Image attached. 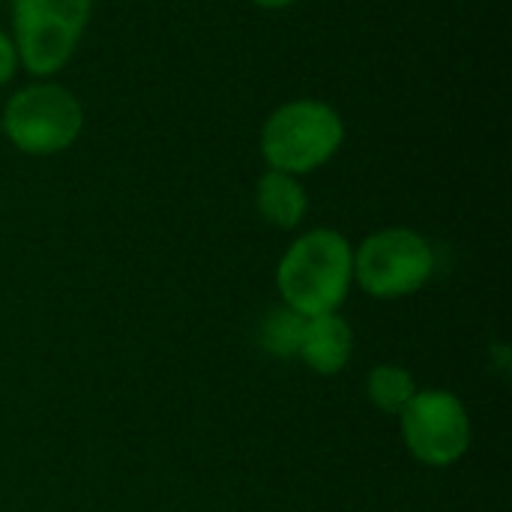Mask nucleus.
I'll return each mask as SVG.
<instances>
[{
	"label": "nucleus",
	"mask_w": 512,
	"mask_h": 512,
	"mask_svg": "<svg viewBox=\"0 0 512 512\" xmlns=\"http://www.w3.org/2000/svg\"><path fill=\"white\" fill-rule=\"evenodd\" d=\"M354 285V246L336 228L300 234L276 267L282 306L303 318L339 312Z\"/></svg>",
	"instance_id": "1"
},
{
	"label": "nucleus",
	"mask_w": 512,
	"mask_h": 512,
	"mask_svg": "<svg viewBox=\"0 0 512 512\" xmlns=\"http://www.w3.org/2000/svg\"><path fill=\"white\" fill-rule=\"evenodd\" d=\"M258 144L267 168L303 177L324 168L342 150L345 120L330 102L312 96L291 99L267 114Z\"/></svg>",
	"instance_id": "2"
},
{
	"label": "nucleus",
	"mask_w": 512,
	"mask_h": 512,
	"mask_svg": "<svg viewBox=\"0 0 512 512\" xmlns=\"http://www.w3.org/2000/svg\"><path fill=\"white\" fill-rule=\"evenodd\" d=\"M81 129V99L51 78L18 87L0 114L3 138L24 156H57L81 138Z\"/></svg>",
	"instance_id": "3"
},
{
	"label": "nucleus",
	"mask_w": 512,
	"mask_h": 512,
	"mask_svg": "<svg viewBox=\"0 0 512 512\" xmlns=\"http://www.w3.org/2000/svg\"><path fill=\"white\" fill-rule=\"evenodd\" d=\"M18 66L33 78L57 75L78 51L93 0H9Z\"/></svg>",
	"instance_id": "4"
},
{
	"label": "nucleus",
	"mask_w": 512,
	"mask_h": 512,
	"mask_svg": "<svg viewBox=\"0 0 512 512\" xmlns=\"http://www.w3.org/2000/svg\"><path fill=\"white\" fill-rule=\"evenodd\" d=\"M435 246L414 228H381L354 249V282L375 300H402L435 276Z\"/></svg>",
	"instance_id": "5"
},
{
	"label": "nucleus",
	"mask_w": 512,
	"mask_h": 512,
	"mask_svg": "<svg viewBox=\"0 0 512 512\" xmlns=\"http://www.w3.org/2000/svg\"><path fill=\"white\" fill-rule=\"evenodd\" d=\"M408 453L426 468H450L471 447V417L450 390H417L399 414Z\"/></svg>",
	"instance_id": "6"
},
{
	"label": "nucleus",
	"mask_w": 512,
	"mask_h": 512,
	"mask_svg": "<svg viewBox=\"0 0 512 512\" xmlns=\"http://www.w3.org/2000/svg\"><path fill=\"white\" fill-rule=\"evenodd\" d=\"M351 354H354V330L339 312L306 318L297 357L315 375H327V378L339 375L351 363Z\"/></svg>",
	"instance_id": "7"
},
{
	"label": "nucleus",
	"mask_w": 512,
	"mask_h": 512,
	"mask_svg": "<svg viewBox=\"0 0 512 512\" xmlns=\"http://www.w3.org/2000/svg\"><path fill=\"white\" fill-rule=\"evenodd\" d=\"M255 210L267 225L279 231H294L309 213V195L300 177L267 168L255 183Z\"/></svg>",
	"instance_id": "8"
},
{
	"label": "nucleus",
	"mask_w": 512,
	"mask_h": 512,
	"mask_svg": "<svg viewBox=\"0 0 512 512\" xmlns=\"http://www.w3.org/2000/svg\"><path fill=\"white\" fill-rule=\"evenodd\" d=\"M366 396L378 411L399 417L408 408V402L417 396V381L408 369L381 363L366 378Z\"/></svg>",
	"instance_id": "9"
},
{
	"label": "nucleus",
	"mask_w": 512,
	"mask_h": 512,
	"mask_svg": "<svg viewBox=\"0 0 512 512\" xmlns=\"http://www.w3.org/2000/svg\"><path fill=\"white\" fill-rule=\"evenodd\" d=\"M303 324L306 318L297 315L294 309L288 306H279L273 309L264 321H261V348L273 357H297V348H300V336H303Z\"/></svg>",
	"instance_id": "10"
},
{
	"label": "nucleus",
	"mask_w": 512,
	"mask_h": 512,
	"mask_svg": "<svg viewBox=\"0 0 512 512\" xmlns=\"http://www.w3.org/2000/svg\"><path fill=\"white\" fill-rule=\"evenodd\" d=\"M18 69L21 66H18V54H15L12 36H9V30L0 27V87H6L15 78Z\"/></svg>",
	"instance_id": "11"
},
{
	"label": "nucleus",
	"mask_w": 512,
	"mask_h": 512,
	"mask_svg": "<svg viewBox=\"0 0 512 512\" xmlns=\"http://www.w3.org/2000/svg\"><path fill=\"white\" fill-rule=\"evenodd\" d=\"M252 6H258V9H270V12H276V9H288V6H294V3H300V0H249Z\"/></svg>",
	"instance_id": "12"
},
{
	"label": "nucleus",
	"mask_w": 512,
	"mask_h": 512,
	"mask_svg": "<svg viewBox=\"0 0 512 512\" xmlns=\"http://www.w3.org/2000/svg\"><path fill=\"white\" fill-rule=\"evenodd\" d=\"M0 3H3V0H0Z\"/></svg>",
	"instance_id": "13"
}]
</instances>
